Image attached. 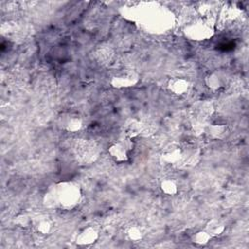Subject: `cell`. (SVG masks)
I'll return each mask as SVG.
<instances>
[{"instance_id": "6da1fadb", "label": "cell", "mask_w": 249, "mask_h": 249, "mask_svg": "<svg viewBox=\"0 0 249 249\" xmlns=\"http://www.w3.org/2000/svg\"><path fill=\"white\" fill-rule=\"evenodd\" d=\"M46 203L55 208L70 210L81 199V190L72 182H59L50 187L45 196Z\"/></svg>"}, {"instance_id": "7a4b0ae2", "label": "cell", "mask_w": 249, "mask_h": 249, "mask_svg": "<svg viewBox=\"0 0 249 249\" xmlns=\"http://www.w3.org/2000/svg\"><path fill=\"white\" fill-rule=\"evenodd\" d=\"M135 146V138L126 133H123L117 142L110 145L108 154L110 158L117 163H124L128 161L130 153Z\"/></svg>"}, {"instance_id": "3957f363", "label": "cell", "mask_w": 249, "mask_h": 249, "mask_svg": "<svg viewBox=\"0 0 249 249\" xmlns=\"http://www.w3.org/2000/svg\"><path fill=\"white\" fill-rule=\"evenodd\" d=\"M139 81V75L133 70L124 69L116 73L111 78V85L117 89L130 88L135 86Z\"/></svg>"}, {"instance_id": "277c9868", "label": "cell", "mask_w": 249, "mask_h": 249, "mask_svg": "<svg viewBox=\"0 0 249 249\" xmlns=\"http://www.w3.org/2000/svg\"><path fill=\"white\" fill-rule=\"evenodd\" d=\"M213 30L206 20H196L186 28V34L193 40H204L210 37Z\"/></svg>"}, {"instance_id": "5b68a950", "label": "cell", "mask_w": 249, "mask_h": 249, "mask_svg": "<svg viewBox=\"0 0 249 249\" xmlns=\"http://www.w3.org/2000/svg\"><path fill=\"white\" fill-rule=\"evenodd\" d=\"M58 124L63 130L69 133L78 132L83 127L82 118L74 113H63L58 119Z\"/></svg>"}, {"instance_id": "8992f818", "label": "cell", "mask_w": 249, "mask_h": 249, "mask_svg": "<svg viewBox=\"0 0 249 249\" xmlns=\"http://www.w3.org/2000/svg\"><path fill=\"white\" fill-rule=\"evenodd\" d=\"M99 237L98 231L92 226H87L80 229L75 234V243L78 246H89L96 242Z\"/></svg>"}, {"instance_id": "52a82bcc", "label": "cell", "mask_w": 249, "mask_h": 249, "mask_svg": "<svg viewBox=\"0 0 249 249\" xmlns=\"http://www.w3.org/2000/svg\"><path fill=\"white\" fill-rule=\"evenodd\" d=\"M166 88L168 91L176 96L185 95L191 88L189 80L182 77H173L167 81Z\"/></svg>"}, {"instance_id": "ba28073f", "label": "cell", "mask_w": 249, "mask_h": 249, "mask_svg": "<svg viewBox=\"0 0 249 249\" xmlns=\"http://www.w3.org/2000/svg\"><path fill=\"white\" fill-rule=\"evenodd\" d=\"M228 82V76L223 70H215L208 74L205 78L206 86L211 90H219L226 86Z\"/></svg>"}, {"instance_id": "9c48e42d", "label": "cell", "mask_w": 249, "mask_h": 249, "mask_svg": "<svg viewBox=\"0 0 249 249\" xmlns=\"http://www.w3.org/2000/svg\"><path fill=\"white\" fill-rule=\"evenodd\" d=\"M32 229L41 235H48L53 230V223L48 217H36L32 219Z\"/></svg>"}, {"instance_id": "30bf717a", "label": "cell", "mask_w": 249, "mask_h": 249, "mask_svg": "<svg viewBox=\"0 0 249 249\" xmlns=\"http://www.w3.org/2000/svg\"><path fill=\"white\" fill-rule=\"evenodd\" d=\"M162 158L169 164H176L184 159V152L179 147L171 146L163 152Z\"/></svg>"}, {"instance_id": "8fae6325", "label": "cell", "mask_w": 249, "mask_h": 249, "mask_svg": "<svg viewBox=\"0 0 249 249\" xmlns=\"http://www.w3.org/2000/svg\"><path fill=\"white\" fill-rule=\"evenodd\" d=\"M204 230L210 234L211 237H217L224 233L226 230V225L218 219H212L207 222Z\"/></svg>"}, {"instance_id": "7c38bea8", "label": "cell", "mask_w": 249, "mask_h": 249, "mask_svg": "<svg viewBox=\"0 0 249 249\" xmlns=\"http://www.w3.org/2000/svg\"><path fill=\"white\" fill-rule=\"evenodd\" d=\"M124 234H125L126 238L131 242L140 241L143 238V235H144L141 227L137 226V225L128 226L124 231Z\"/></svg>"}, {"instance_id": "4fadbf2b", "label": "cell", "mask_w": 249, "mask_h": 249, "mask_svg": "<svg viewBox=\"0 0 249 249\" xmlns=\"http://www.w3.org/2000/svg\"><path fill=\"white\" fill-rule=\"evenodd\" d=\"M211 238L212 237L210 236V234L204 229L196 231L191 236L192 242L194 244L197 245V246H204V245H206L211 240Z\"/></svg>"}, {"instance_id": "5bb4252c", "label": "cell", "mask_w": 249, "mask_h": 249, "mask_svg": "<svg viewBox=\"0 0 249 249\" xmlns=\"http://www.w3.org/2000/svg\"><path fill=\"white\" fill-rule=\"evenodd\" d=\"M160 188L161 192L167 196H174L178 192V185L171 178H166L162 180L160 185Z\"/></svg>"}, {"instance_id": "9a60e30c", "label": "cell", "mask_w": 249, "mask_h": 249, "mask_svg": "<svg viewBox=\"0 0 249 249\" xmlns=\"http://www.w3.org/2000/svg\"><path fill=\"white\" fill-rule=\"evenodd\" d=\"M207 132L212 138H222L226 132V125L224 124H213L209 126Z\"/></svg>"}]
</instances>
